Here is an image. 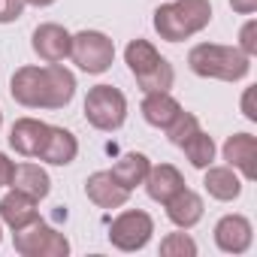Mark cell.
Here are the masks:
<instances>
[{"label":"cell","instance_id":"cell-1","mask_svg":"<svg viewBox=\"0 0 257 257\" xmlns=\"http://www.w3.org/2000/svg\"><path fill=\"white\" fill-rule=\"evenodd\" d=\"M10 97L25 109H64L76 97V76L64 64H28L13 73Z\"/></svg>","mask_w":257,"mask_h":257},{"label":"cell","instance_id":"cell-2","mask_svg":"<svg viewBox=\"0 0 257 257\" xmlns=\"http://www.w3.org/2000/svg\"><path fill=\"white\" fill-rule=\"evenodd\" d=\"M212 22V0H173L155 10V31L167 43L191 40L194 34L206 31Z\"/></svg>","mask_w":257,"mask_h":257},{"label":"cell","instance_id":"cell-3","mask_svg":"<svg viewBox=\"0 0 257 257\" xmlns=\"http://www.w3.org/2000/svg\"><path fill=\"white\" fill-rule=\"evenodd\" d=\"M188 67L200 79H218V82H242L251 73V58L242 55L236 46L221 43H197L188 52Z\"/></svg>","mask_w":257,"mask_h":257},{"label":"cell","instance_id":"cell-4","mask_svg":"<svg viewBox=\"0 0 257 257\" xmlns=\"http://www.w3.org/2000/svg\"><path fill=\"white\" fill-rule=\"evenodd\" d=\"M124 64L127 70L134 73L137 85L143 88V94H152V91H170L173 82H176V70L173 64L155 49V43L149 40H131L124 49Z\"/></svg>","mask_w":257,"mask_h":257},{"label":"cell","instance_id":"cell-5","mask_svg":"<svg viewBox=\"0 0 257 257\" xmlns=\"http://www.w3.org/2000/svg\"><path fill=\"white\" fill-rule=\"evenodd\" d=\"M85 121L100 134H112L127 121V97L112 85H94L85 97Z\"/></svg>","mask_w":257,"mask_h":257},{"label":"cell","instance_id":"cell-6","mask_svg":"<svg viewBox=\"0 0 257 257\" xmlns=\"http://www.w3.org/2000/svg\"><path fill=\"white\" fill-rule=\"evenodd\" d=\"M70 61L82 73L100 76L115 61V43L103 31H79L73 34V43H70Z\"/></svg>","mask_w":257,"mask_h":257},{"label":"cell","instance_id":"cell-7","mask_svg":"<svg viewBox=\"0 0 257 257\" xmlns=\"http://www.w3.org/2000/svg\"><path fill=\"white\" fill-rule=\"evenodd\" d=\"M13 245L22 257H67L70 254V239L61 230H55L52 224H46L43 218L16 230Z\"/></svg>","mask_w":257,"mask_h":257},{"label":"cell","instance_id":"cell-8","mask_svg":"<svg viewBox=\"0 0 257 257\" xmlns=\"http://www.w3.org/2000/svg\"><path fill=\"white\" fill-rule=\"evenodd\" d=\"M155 236V218L143 209H124L109 224V242L118 251H143Z\"/></svg>","mask_w":257,"mask_h":257},{"label":"cell","instance_id":"cell-9","mask_svg":"<svg viewBox=\"0 0 257 257\" xmlns=\"http://www.w3.org/2000/svg\"><path fill=\"white\" fill-rule=\"evenodd\" d=\"M70 43H73V34L55 22H46L31 34V49L43 64H64L70 58Z\"/></svg>","mask_w":257,"mask_h":257},{"label":"cell","instance_id":"cell-10","mask_svg":"<svg viewBox=\"0 0 257 257\" xmlns=\"http://www.w3.org/2000/svg\"><path fill=\"white\" fill-rule=\"evenodd\" d=\"M212 236H215V245L224 254H245L251 248V242H254V227H251V221L245 215L233 212V215L218 218Z\"/></svg>","mask_w":257,"mask_h":257},{"label":"cell","instance_id":"cell-11","mask_svg":"<svg viewBox=\"0 0 257 257\" xmlns=\"http://www.w3.org/2000/svg\"><path fill=\"white\" fill-rule=\"evenodd\" d=\"M221 155H224L227 167H233L245 182L257 179V140L251 134H233V137H227V143L221 146Z\"/></svg>","mask_w":257,"mask_h":257},{"label":"cell","instance_id":"cell-12","mask_svg":"<svg viewBox=\"0 0 257 257\" xmlns=\"http://www.w3.org/2000/svg\"><path fill=\"white\" fill-rule=\"evenodd\" d=\"M85 197L97 206V209H121L131 200V191L121 188L109 170H97L85 179Z\"/></svg>","mask_w":257,"mask_h":257},{"label":"cell","instance_id":"cell-13","mask_svg":"<svg viewBox=\"0 0 257 257\" xmlns=\"http://www.w3.org/2000/svg\"><path fill=\"white\" fill-rule=\"evenodd\" d=\"M37 206H40V203H37L34 197H28V194L10 188V194L0 197V224H7V227L16 233V230L34 224V221L40 218V209H37Z\"/></svg>","mask_w":257,"mask_h":257},{"label":"cell","instance_id":"cell-14","mask_svg":"<svg viewBox=\"0 0 257 257\" xmlns=\"http://www.w3.org/2000/svg\"><path fill=\"white\" fill-rule=\"evenodd\" d=\"M164 209H167V218H170L179 230H191V227H197V224L203 221V212H206L203 197H200L197 191H191V188L176 191V194L164 203Z\"/></svg>","mask_w":257,"mask_h":257},{"label":"cell","instance_id":"cell-15","mask_svg":"<svg viewBox=\"0 0 257 257\" xmlns=\"http://www.w3.org/2000/svg\"><path fill=\"white\" fill-rule=\"evenodd\" d=\"M46 137H49V124L40 121V118H19L10 127V146L22 158H37Z\"/></svg>","mask_w":257,"mask_h":257},{"label":"cell","instance_id":"cell-16","mask_svg":"<svg viewBox=\"0 0 257 257\" xmlns=\"http://www.w3.org/2000/svg\"><path fill=\"white\" fill-rule=\"evenodd\" d=\"M76 155H79V140L67 131V127H52L49 124V137H46L37 158L43 164H52V167H67V164L76 161Z\"/></svg>","mask_w":257,"mask_h":257},{"label":"cell","instance_id":"cell-17","mask_svg":"<svg viewBox=\"0 0 257 257\" xmlns=\"http://www.w3.org/2000/svg\"><path fill=\"white\" fill-rule=\"evenodd\" d=\"M206 176H203V188H206V194L212 197V200H218V203H233V200H239V194H242V176L233 170V167H215V164H209L206 170H203Z\"/></svg>","mask_w":257,"mask_h":257},{"label":"cell","instance_id":"cell-18","mask_svg":"<svg viewBox=\"0 0 257 257\" xmlns=\"http://www.w3.org/2000/svg\"><path fill=\"white\" fill-rule=\"evenodd\" d=\"M146 194L155 200V203H167L176 191H182L185 188V176L179 173V167H173V164H152V170H149V176H146Z\"/></svg>","mask_w":257,"mask_h":257},{"label":"cell","instance_id":"cell-19","mask_svg":"<svg viewBox=\"0 0 257 257\" xmlns=\"http://www.w3.org/2000/svg\"><path fill=\"white\" fill-rule=\"evenodd\" d=\"M140 112H143L146 124H152V127H158V131H164V127L182 112V103H179L170 91H152V94L143 97Z\"/></svg>","mask_w":257,"mask_h":257},{"label":"cell","instance_id":"cell-20","mask_svg":"<svg viewBox=\"0 0 257 257\" xmlns=\"http://www.w3.org/2000/svg\"><path fill=\"white\" fill-rule=\"evenodd\" d=\"M149 170H152V161L143 155V152H127V155H121L115 164H112V179L121 185V188H127V191H137L143 182H146V176H149Z\"/></svg>","mask_w":257,"mask_h":257},{"label":"cell","instance_id":"cell-21","mask_svg":"<svg viewBox=\"0 0 257 257\" xmlns=\"http://www.w3.org/2000/svg\"><path fill=\"white\" fill-rule=\"evenodd\" d=\"M10 188L22 191V194L34 197V200L40 203V200L49 197L52 179H49V173H46L40 164H16V173H13V185H10Z\"/></svg>","mask_w":257,"mask_h":257},{"label":"cell","instance_id":"cell-22","mask_svg":"<svg viewBox=\"0 0 257 257\" xmlns=\"http://www.w3.org/2000/svg\"><path fill=\"white\" fill-rule=\"evenodd\" d=\"M182 152H185V158H188V164L194 167V170H206L209 164H215V140L203 131V127H200V131L182 146Z\"/></svg>","mask_w":257,"mask_h":257},{"label":"cell","instance_id":"cell-23","mask_svg":"<svg viewBox=\"0 0 257 257\" xmlns=\"http://www.w3.org/2000/svg\"><path fill=\"white\" fill-rule=\"evenodd\" d=\"M164 131H167V140H170L176 149H182V146H185L197 131H200V118H197L194 112H185V109H182V112H179L167 127H164Z\"/></svg>","mask_w":257,"mask_h":257},{"label":"cell","instance_id":"cell-24","mask_svg":"<svg viewBox=\"0 0 257 257\" xmlns=\"http://www.w3.org/2000/svg\"><path fill=\"white\" fill-rule=\"evenodd\" d=\"M161 254L164 257H197V242L191 239V233L179 230V233H167L161 239Z\"/></svg>","mask_w":257,"mask_h":257},{"label":"cell","instance_id":"cell-25","mask_svg":"<svg viewBox=\"0 0 257 257\" xmlns=\"http://www.w3.org/2000/svg\"><path fill=\"white\" fill-rule=\"evenodd\" d=\"M236 49H239L242 55H248V58H254V55H257V22H254V19H248V22L242 25Z\"/></svg>","mask_w":257,"mask_h":257},{"label":"cell","instance_id":"cell-26","mask_svg":"<svg viewBox=\"0 0 257 257\" xmlns=\"http://www.w3.org/2000/svg\"><path fill=\"white\" fill-rule=\"evenodd\" d=\"M25 0H0V25H13L25 13Z\"/></svg>","mask_w":257,"mask_h":257},{"label":"cell","instance_id":"cell-27","mask_svg":"<svg viewBox=\"0 0 257 257\" xmlns=\"http://www.w3.org/2000/svg\"><path fill=\"white\" fill-rule=\"evenodd\" d=\"M13 173H16V161H10L7 152H0V188L13 185Z\"/></svg>","mask_w":257,"mask_h":257},{"label":"cell","instance_id":"cell-28","mask_svg":"<svg viewBox=\"0 0 257 257\" xmlns=\"http://www.w3.org/2000/svg\"><path fill=\"white\" fill-rule=\"evenodd\" d=\"M242 115L248 121H257V109H254V88H245L242 94Z\"/></svg>","mask_w":257,"mask_h":257},{"label":"cell","instance_id":"cell-29","mask_svg":"<svg viewBox=\"0 0 257 257\" xmlns=\"http://www.w3.org/2000/svg\"><path fill=\"white\" fill-rule=\"evenodd\" d=\"M230 10L236 16H254L257 13V0H230Z\"/></svg>","mask_w":257,"mask_h":257},{"label":"cell","instance_id":"cell-30","mask_svg":"<svg viewBox=\"0 0 257 257\" xmlns=\"http://www.w3.org/2000/svg\"><path fill=\"white\" fill-rule=\"evenodd\" d=\"M28 7H37V10H46V7H52V4H58V0H25Z\"/></svg>","mask_w":257,"mask_h":257},{"label":"cell","instance_id":"cell-31","mask_svg":"<svg viewBox=\"0 0 257 257\" xmlns=\"http://www.w3.org/2000/svg\"><path fill=\"white\" fill-rule=\"evenodd\" d=\"M0 127H4V109H0Z\"/></svg>","mask_w":257,"mask_h":257},{"label":"cell","instance_id":"cell-32","mask_svg":"<svg viewBox=\"0 0 257 257\" xmlns=\"http://www.w3.org/2000/svg\"><path fill=\"white\" fill-rule=\"evenodd\" d=\"M0 242H4V224H0Z\"/></svg>","mask_w":257,"mask_h":257}]
</instances>
